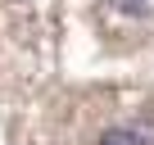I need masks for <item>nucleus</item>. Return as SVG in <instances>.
<instances>
[{
    "label": "nucleus",
    "mask_w": 154,
    "mask_h": 145,
    "mask_svg": "<svg viewBox=\"0 0 154 145\" xmlns=\"http://www.w3.org/2000/svg\"><path fill=\"white\" fill-rule=\"evenodd\" d=\"M95 145H149V140H145V127H104Z\"/></svg>",
    "instance_id": "nucleus-1"
},
{
    "label": "nucleus",
    "mask_w": 154,
    "mask_h": 145,
    "mask_svg": "<svg viewBox=\"0 0 154 145\" xmlns=\"http://www.w3.org/2000/svg\"><path fill=\"white\" fill-rule=\"evenodd\" d=\"M109 5H113L118 14H127V18H145V14H149V0H109Z\"/></svg>",
    "instance_id": "nucleus-2"
}]
</instances>
